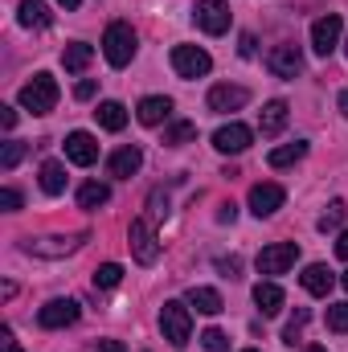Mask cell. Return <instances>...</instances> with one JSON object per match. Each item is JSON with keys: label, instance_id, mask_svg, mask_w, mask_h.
Instances as JSON below:
<instances>
[{"label": "cell", "instance_id": "cell-23", "mask_svg": "<svg viewBox=\"0 0 348 352\" xmlns=\"http://www.w3.org/2000/svg\"><path fill=\"white\" fill-rule=\"evenodd\" d=\"M303 156H307V140H295V144L274 148V152L266 156V164H270V168H291V164H299Z\"/></svg>", "mask_w": 348, "mask_h": 352}, {"label": "cell", "instance_id": "cell-27", "mask_svg": "<svg viewBox=\"0 0 348 352\" xmlns=\"http://www.w3.org/2000/svg\"><path fill=\"white\" fill-rule=\"evenodd\" d=\"M41 188H45L50 197L66 192V168H62L58 160H45V164H41Z\"/></svg>", "mask_w": 348, "mask_h": 352}, {"label": "cell", "instance_id": "cell-16", "mask_svg": "<svg viewBox=\"0 0 348 352\" xmlns=\"http://www.w3.org/2000/svg\"><path fill=\"white\" fill-rule=\"evenodd\" d=\"M140 168H144V152L135 144L111 152V160H107V176H115V180H127V176H135Z\"/></svg>", "mask_w": 348, "mask_h": 352}, {"label": "cell", "instance_id": "cell-44", "mask_svg": "<svg viewBox=\"0 0 348 352\" xmlns=\"http://www.w3.org/2000/svg\"><path fill=\"white\" fill-rule=\"evenodd\" d=\"M238 217V209L234 205H221V213H217V221H234Z\"/></svg>", "mask_w": 348, "mask_h": 352}, {"label": "cell", "instance_id": "cell-18", "mask_svg": "<svg viewBox=\"0 0 348 352\" xmlns=\"http://www.w3.org/2000/svg\"><path fill=\"white\" fill-rule=\"evenodd\" d=\"M283 127H287V102L274 98V102H266V107L259 111V131L270 140V135H279Z\"/></svg>", "mask_w": 348, "mask_h": 352}, {"label": "cell", "instance_id": "cell-37", "mask_svg": "<svg viewBox=\"0 0 348 352\" xmlns=\"http://www.w3.org/2000/svg\"><path fill=\"white\" fill-rule=\"evenodd\" d=\"M217 270H221L226 278H238V270H242V263H238V258H217Z\"/></svg>", "mask_w": 348, "mask_h": 352}, {"label": "cell", "instance_id": "cell-4", "mask_svg": "<svg viewBox=\"0 0 348 352\" xmlns=\"http://www.w3.org/2000/svg\"><path fill=\"white\" fill-rule=\"evenodd\" d=\"M127 246H131L135 263H144V266H152L160 258V238H156V230H152V217H135V221H131Z\"/></svg>", "mask_w": 348, "mask_h": 352}, {"label": "cell", "instance_id": "cell-40", "mask_svg": "<svg viewBox=\"0 0 348 352\" xmlns=\"http://www.w3.org/2000/svg\"><path fill=\"white\" fill-rule=\"evenodd\" d=\"M238 54H242V58H254V37H250V33H242V45H238Z\"/></svg>", "mask_w": 348, "mask_h": 352}, {"label": "cell", "instance_id": "cell-3", "mask_svg": "<svg viewBox=\"0 0 348 352\" xmlns=\"http://www.w3.org/2000/svg\"><path fill=\"white\" fill-rule=\"evenodd\" d=\"M21 107L33 111V115H50L58 107V82L50 74H33L25 87H21Z\"/></svg>", "mask_w": 348, "mask_h": 352}, {"label": "cell", "instance_id": "cell-32", "mask_svg": "<svg viewBox=\"0 0 348 352\" xmlns=\"http://www.w3.org/2000/svg\"><path fill=\"white\" fill-rule=\"evenodd\" d=\"M307 320H312V311H307V307H299V311H295V316H291V324H287V328H283V344H295V340H299V332H303V324H307Z\"/></svg>", "mask_w": 348, "mask_h": 352}, {"label": "cell", "instance_id": "cell-43", "mask_svg": "<svg viewBox=\"0 0 348 352\" xmlns=\"http://www.w3.org/2000/svg\"><path fill=\"white\" fill-rule=\"evenodd\" d=\"M336 254H340V258L348 263V230L340 234V238H336Z\"/></svg>", "mask_w": 348, "mask_h": 352}, {"label": "cell", "instance_id": "cell-9", "mask_svg": "<svg viewBox=\"0 0 348 352\" xmlns=\"http://www.w3.org/2000/svg\"><path fill=\"white\" fill-rule=\"evenodd\" d=\"M266 70H270L274 78H299V74H303V54H299V45H274V50L266 54Z\"/></svg>", "mask_w": 348, "mask_h": 352}, {"label": "cell", "instance_id": "cell-14", "mask_svg": "<svg viewBox=\"0 0 348 352\" xmlns=\"http://www.w3.org/2000/svg\"><path fill=\"white\" fill-rule=\"evenodd\" d=\"M246 102H250V90H246V87H230V82H221V87L209 90V111H217V115L242 111Z\"/></svg>", "mask_w": 348, "mask_h": 352}, {"label": "cell", "instance_id": "cell-11", "mask_svg": "<svg viewBox=\"0 0 348 352\" xmlns=\"http://www.w3.org/2000/svg\"><path fill=\"white\" fill-rule=\"evenodd\" d=\"M74 320H78V303H74V299H50V303L37 311V324H41V328H50V332L70 328Z\"/></svg>", "mask_w": 348, "mask_h": 352}, {"label": "cell", "instance_id": "cell-48", "mask_svg": "<svg viewBox=\"0 0 348 352\" xmlns=\"http://www.w3.org/2000/svg\"><path fill=\"white\" fill-rule=\"evenodd\" d=\"M340 283H345V291H348V270H345V274H340Z\"/></svg>", "mask_w": 348, "mask_h": 352}, {"label": "cell", "instance_id": "cell-35", "mask_svg": "<svg viewBox=\"0 0 348 352\" xmlns=\"http://www.w3.org/2000/svg\"><path fill=\"white\" fill-rule=\"evenodd\" d=\"M148 205H152V221H160V217H168V197H164L160 188H152V197H148Z\"/></svg>", "mask_w": 348, "mask_h": 352}, {"label": "cell", "instance_id": "cell-1", "mask_svg": "<svg viewBox=\"0 0 348 352\" xmlns=\"http://www.w3.org/2000/svg\"><path fill=\"white\" fill-rule=\"evenodd\" d=\"M135 29L127 25V21H111L107 25V33H102V58L115 66V70H123L131 58H135Z\"/></svg>", "mask_w": 348, "mask_h": 352}, {"label": "cell", "instance_id": "cell-19", "mask_svg": "<svg viewBox=\"0 0 348 352\" xmlns=\"http://www.w3.org/2000/svg\"><path fill=\"white\" fill-rule=\"evenodd\" d=\"M94 119H98L102 131H123V127H127V107L115 102V98H107V102L94 107Z\"/></svg>", "mask_w": 348, "mask_h": 352}, {"label": "cell", "instance_id": "cell-10", "mask_svg": "<svg viewBox=\"0 0 348 352\" xmlns=\"http://www.w3.org/2000/svg\"><path fill=\"white\" fill-rule=\"evenodd\" d=\"M250 144H254V131H250L246 123H226V127L213 131V148L226 152V156H242Z\"/></svg>", "mask_w": 348, "mask_h": 352}, {"label": "cell", "instance_id": "cell-28", "mask_svg": "<svg viewBox=\"0 0 348 352\" xmlns=\"http://www.w3.org/2000/svg\"><path fill=\"white\" fill-rule=\"evenodd\" d=\"M107 201H111V188L98 184V180H87V184L78 188V205H83V209H98V205H107Z\"/></svg>", "mask_w": 348, "mask_h": 352}, {"label": "cell", "instance_id": "cell-8", "mask_svg": "<svg viewBox=\"0 0 348 352\" xmlns=\"http://www.w3.org/2000/svg\"><path fill=\"white\" fill-rule=\"evenodd\" d=\"M340 33H345V21H340V12H324V16L312 25V50H316L320 58H328V54L340 45Z\"/></svg>", "mask_w": 348, "mask_h": 352}, {"label": "cell", "instance_id": "cell-20", "mask_svg": "<svg viewBox=\"0 0 348 352\" xmlns=\"http://www.w3.org/2000/svg\"><path fill=\"white\" fill-rule=\"evenodd\" d=\"M299 283H303V291H312V295H320V299H324V295L332 291V283H336V278H332V270H328L324 263H312L303 274H299Z\"/></svg>", "mask_w": 348, "mask_h": 352}, {"label": "cell", "instance_id": "cell-50", "mask_svg": "<svg viewBox=\"0 0 348 352\" xmlns=\"http://www.w3.org/2000/svg\"><path fill=\"white\" fill-rule=\"evenodd\" d=\"M345 54H348V41H345Z\"/></svg>", "mask_w": 348, "mask_h": 352}, {"label": "cell", "instance_id": "cell-36", "mask_svg": "<svg viewBox=\"0 0 348 352\" xmlns=\"http://www.w3.org/2000/svg\"><path fill=\"white\" fill-rule=\"evenodd\" d=\"M0 205H4L8 213H17V209H21V192H17V188H4V192H0Z\"/></svg>", "mask_w": 348, "mask_h": 352}, {"label": "cell", "instance_id": "cell-21", "mask_svg": "<svg viewBox=\"0 0 348 352\" xmlns=\"http://www.w3.org/2000/svg\"><path fill=\"white\" fill-rule=\"evenodd\" d=\"M17 21H21L25 29H50V25H54V12H50L41 0H25V4L17 8Z\"/></svg>", "mask_w": 348, "mask_h": 352}, {"label": "cell", "instance_id": "cell-7", "mask_svg": "<svg viewBox=\"0 0 348 352\" xmlns=\"http://www.w3.org/2000/svg\"><path fill=\"white\" fill-rule=\"evenodd\" d=\"M209 66H213V58L201 45H176L173 50V70L180 78H205Z\"/></svg>", "mask_w": 348, "mask_h": 352}, {"label": "cell", "instance_id": "cell-31", "mask_svg": "<svg viewBox=\"0 0 348 352\" xmlns=\"http://www.w3.org/2000/svg\"><path fill=\"white\" fill-rule=\"evenodd\" d=\"M201 349L205 352H230V336L221 328H205L201 332Z\"/></svg>", "mask_w": 348, "mask_h": 352}, {"label": "cell", "instance_id": "cell-15", "mask_svg": "<svg viewBox=\"0 0 348 352\" xmlns=\"http://www.w3.org/2000/svg\"><path fill=\"white\" fill-rule=\"evenodd\" d=\"M66 160L78 164V168H90V164L98 160V144H94L90 131H70V135H66Z\"/></svg>", "mask_w": 348, "mask_h": 352}, {"label": "cell", "instance_id": "cell-13", "mask_svg": "<svg viewBox=\"0 0 348 352\" xmlns=\"http://www.w3.org/2000/svg\"><path fill=\"white\" fill-rule=\"evenodd\" d=\"M83 242H87V234H74V238H37V242H29L25 250H29L33 258H66V254H74Z\"/></svg>", "mask_w": 348, "mask_h": 352}, {"label": "cell", "instance_id": "cell-30", "mask_svg": "<svg viewBox=\"0 0 348 352\" xmlns=\"http://www.w3.org/2000/svg\"><path fill=\"white\" fill-rule=\"evenodd\" d=\"M21 156H25V144H21V140H8V144L0 148V168L12 173V168L21 164Z\"/></svg>", "mask_w": 348, "mask_h": 352}, {"label": "cell", "instance_id": "cell-12", "mask_svg": "<svg viewBox=\"0 0 348 352\" xmlns=\"http://www.w3.org/2000/svg\"><path fill=\"white\" fill-rule=\"evenodd\" d=\"M283 201H287L283 184L262 180V184L250 188V213H254V217H270V213H279V209H283Z\"/></svg>", "mask_w": 348, "mask_h": 352}, {"label": "cell", "instance_id": "cell-22", "mask_svg": "<svg viewBox=\"0 0 348 352\" xmlns=\"http://www.w3.org/2000/svg\"><path fill=\"white\" fill-rule=\"evenodd\" d=\"M254 303H259L262 316H279L283 303H287V295H283L279 283H259V287H254Z\"/></svg>", "mask_w": 348, "mask_h": 352}, {"label": "cell", "instance_id": "cell-26", "mask_svg": "<svg viewBox=\"0 0 348 352\" xmlns=\"http://www.w3.org/2000/svg\"><path fill=\"white\" fill-rule=\"evenodd\" d=\"M193 140H197V123H193V119H176V123L164 127V144H168V148L193 144Z\"/></svg>", "mask_w": 348, "mask_h": 352}, {"label": "cell", "instance_id": "cell-38", "mask_svg": "<svg viewBox=\"0 0 348 352\" xmlns=\"http://www.w3.org/2000/svg\"><path fill=\"white\" fill-rule=\"evenodd\" d=\"M0 127H4V131L17 127V111H12V107H0Z\"/></svg>", "mask_w": 348, "mask_h": 352}, {"label": "cell", "instance_id": "cell-25", "mask_svg": "<svg viewBox=\"0 0 348 352\" xmlns=\"http://www.w3.org/2000/svg\"><path fill=\"white\" fill-rule=\"evenodd\" d=\"M188 303H193L201 316H217V311H226V303H221V295H217L213 287H193V291H188Z\"/></svg>", "mask_w": 348, "mask_h": 352}, {"label": "cell", "instance_id": "cell-45", "mask_svg": "<svg viewBox=\"0 0 348 352\" xmlns=\"http://www.w3.org/2000/svg\"><path fill=\"white\" fill-rule=\"evenodd\" d=\"M58 4H62V8H70V12H74V8H78V4H83V0H58Z\"/></svg>", "mask_w": 348, "mask_h": 352}, {"label": "cell", "instance_id": "cell-33", "mask_svg": "<svg viewBox=\"0 0 348 352\" xmlns=\"http://www.w3.org/2000/svg\"><path fill=\"white\" fill-rule=\"evenodd\" d=\"M345 201H332V205H328V213H324V217H320V230H324V234H328V230H340V221H345Z\"/></svg>", "mask_w": 348, "mask_h": 352}, {"label": "cell", "instance_id": "cell-6", "mask_svg": "<svg viewBox=\"0 0 348 352\" xmlns=\"http://www.w3.org/2000/svg\"><path fill=\"white\" fill-rule=\"evenodd\" d=\"M299 258V246L295 242H270V246H262L254 266H259V274H287L291 266Z\"/></svg>", "mask_w": 348, "mask_h": 352}, {"label": "cell", "instance_id": "cell-49", "mask_svg": "<svg viewBox=\"0 0 348 352\" xmlns=\"http://www.w3.org/2000/svg\"><path fill=\"white\" fill-rule=\"evenodd\" d=\"M246 352H259V349H246Z\"/></svg>", "mask_w": 348, "mask_h": 352}, {"label": "cell", "instance_id": "cell-24", "mask_svg": "<svg viewBox=\"0 0 348 352\" xmlns=\"http://www.w3.org/2000/svg\"><path fill=\"white\" fill-rule=\"evenodd\" d=\"M90 62H94V50H90L87 41H74V45H66V50H62V66H66L70 74H83Z\"/></svg>", "mask_w": 348, "mask_h": 352}, {"label": "cell", "instance_id": "cell-29", "mask_svg": "<svg viewBox=\"0 0 348 352\" xmlns=\"http://www.w3.org/2000/svg\"><path fill=\"white\" fill-rule=\"evenodd\" d=\"M119 283H123V266L119 263H102L94 270V287H98V291H111V287H119Z\"/></svg>", "mask_w": 348, "mask_h": 352}, {"label": "cell", "instance_id": "cell-17", "mask_svg": "<svg viewBox=\"0 0 348 352\" xmlns=\"http://www.w3.org/2000/svg\"><path fill=\"white\" fill-rule=\"evenodd\" d=\"M168 115H173V98L168 94H148L140 102V111H135V119L144 127H160V123H168Z\"/></svg>", "mask_w": 348, "mask_h": 352}, {"label": "cell", "instance_id": "cell-34", "mask_svg": "<svg viewBox=\"0 0 348 352\" xmlns=\"http://www.w3.org/2000/svg\"><path fill=\"white\" fill-rule=\"evenodd\" d=\"M328 328L332 332H348V303H328Z\"/></svg>", "mask_w": 348, "mask_h": 352}, {"label": "cell", "instance_id": "cell-42", "mask_svg": "<svg viewBox=\"0 0 348 352\" xmlns=\"http://www.w3.org/2000/svg\"><path fill=\"white\" fill-rule=\"evenodd\" d=\"M0 340H4V352H21L17 340H12V328H0Z\"/></svg>", "mask_w": 348, "mask_h": 352}, {"label": "cell", "instance_id": "cell-2", "mask_svg": "<svg viewBox=\"0 0 348 352\" xmlns=\"http://www.w3.org/2000/svg\"><path fill=\"white\" fill-rule=\"evenodd\" d=\"M160 328H164V340H168L173 349H184L188 336H193V311H188L180 299H168V303L160 307Z\"/></svg>", "mask_w": 348, "mask_h": 352}, {"label": "cell", "instance_id": "cell-5", "mask_svg": "<svg viewBox=\"0 0 348 352\" xmlns=\"http://www.w3.org/2000/svg\"><path fill=\"white\" fill-rule=\"evenodd\" d=\"M193 21H197V29H205L209 37H221V33L230 29L234 12H230L226 0H197V4H193Z\"/></svg>", "mask_w": 348, "mask_h": 352}, {"label": "cell", "instance_id": "cell-46", "mask_svg": "<svg viewBox=\"0 0 348 352\" xmlns=\"http://www.w3.org/2000/svg\"><path fill=\"white\" fill-rule=\"evenodd\" d=\"M340 115H345V119H348V90H345V94H340Z\"/></svg>", "mask_w": 348, "mask_h": 352}, {"label": "cell", "instance_id": "cell-39", "mask_svg": "<svg viewBox=\"0 0 348 352\" xmlns=\"http://www.w3.org/2000/svg\"><path fill=\"white\" fill-rule=\"evenodd\" d=\"M94 352H127L119 340H94Z\"/></svg>", "mask_w": 348, "mask_h": 352}, {"label": "cell", "instance_id": "cell-47", "mask_svg": "<svg viewBox=\"0 0 348 352\" xmlns=\"http://www.w3.org/2000/svg\"><path fill=\"white\" fill-rule=\"evenodd\" d=\"M303 352H328V349H320V344H307V349H303Z\"/></svg>", "mask_w": 348, "mask_h": 352}, {"label": "cell", "instance_id": "cell-41", "mask_svg": "<svg viewBox=\"0 0 348 352\" xmlns=\"http://www.w3.org/2000/svg\"><path fill=\"white\" fill-rule=\"evenodd\" d=\"M74 98H94V82H78V87H74Z\"/></svg>", "mask_w": 348, "mask_h": 352}]
</instances>
